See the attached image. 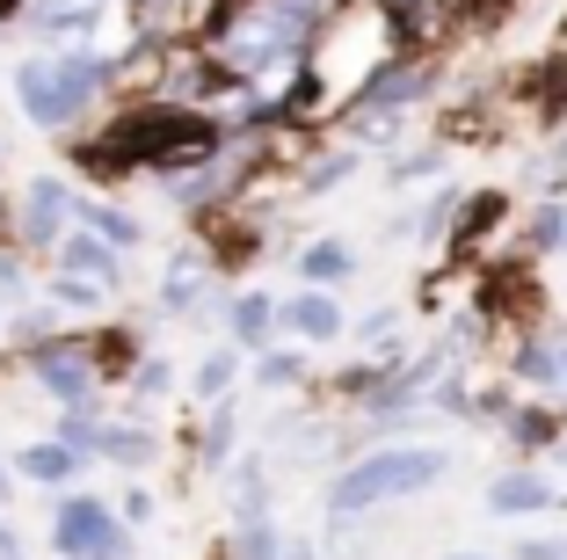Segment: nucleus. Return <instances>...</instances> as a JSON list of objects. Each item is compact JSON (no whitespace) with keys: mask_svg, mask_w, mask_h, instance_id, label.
Returning a JSON list of instances; mask_svg holds the SVG:
<instances>
[{"mask_svg":"<svg viewBox=\"0 0 567 560\" xmlns=\"http://www.w3.org/2000/svg\"><path fill=\"white\" fill-rule=\"evenodd\" d=\"M560 386H567V343H560Z\"/></svg>","mask_w":567,"mask_h":560,"instance_id":"obj_40","label":"nucleus"},{"mask_svg":"<svg viewBox=\"0 0 567 560\" xmlns=\"http://www.w3.org/2000/svg\"><path fill=\"white\" fill-rule=\"evenodd\" d=\"M444 474H451L444 445H393V451H371V459H350L328 488V517H364V510H379V502L436 488Z\"/></svg>","mask_w":567,"mask_h":560,"instance_id":"obj_3","label":"nucleus"},{"mask_svg":"<svg viewBox=\"0 0 567 560\" xmlns=\"http://www.w3.org/2000/svg\"><path fill=\"white\" fill-rule=\"evenodd\" d=\"M444 560H487V553H444Z\"/></svg>","mask_w":567,"mask_h":560,"instance_id":"obj_39","label":"nucleus"},{"mask_svg":"<svg viewBox=\"0 0 567 560\" xmlns=\"http://www.w3.org/2000/svg\"><path fill=\"white\" fill-rule=\"evenodd\" d=\"M240 8H262V0H212V22H226V16H240Z\"/></svg>","mask_w":567,"mask_h":560,"instance_id":"obj_37","label":"nucleus"},{"mask_svg":"<svg viewBox=\"0 0 567 560\" xmlns=\"http://www.w3.org/2000/svg\"><path fill=\"white\" fill-rule=\"evenodd\" d=\"M30 371H37V386H44L51 400H66V408H81V400L102 386L95 379V343H87V335H51V343H37Z\"/></svg>","mask_w":567,"mask_h":560,"instance_id":"obj_4","label":"nucleus"},{"mask_svg":"<svg viewBox=\"0 0 567 560\" xmlns=\"http://www.w3.org/2000/svg\"><path fill=\"white\" fill-rule=\"evenodd\" d=\"M212 277H218L212 255L175 247V255H167V269H161V306H167V314H204V306H212Z\"/></svg>","mask_w":567,"mask_h":560,"instance_id":"obj_7","label":"nucleus"},{"mask_svg":"<svg viewBox=\"0 0 567 560\" xmlns=\"http://www.w3.org/2000/svg\"><path fill=\"white\" fill-rule=\"evenodd\" d=\"M22 22H30L44 44L59 51H81L102 37V22H110V0H22Z\"/></svg>","mask_w":567,"mask_h":560,"instance_id":"obj_5","label":"nucleus"},{"mask_svg":"<svg viewBox=\"0 0 567 560\" xmlns=\"http://www.w3.org/2000/svg\"><path fill=\"white\" fill-rule=\"evenodd\" d=\"M73 218H81L87 233H102V241H110V247H138V241H146V226H138L132 212H117V204H102V197L73 204Z\"/></svg>","mask_w":567,"mask_h":560,"instance_id":"obj_16","label":"nucleus"},{"mask_svg":"<svg viewBox=\"0 0 567 560\" xmlns=\"http://www.w3.org/2000/svg\"><path fill=\"white\" fill-rule=\"evenodd\" d=\"M277 560H320V553H313V546H306V539H291V531H284V546H277Z\"/></svg>","mask_w":567,"mask_h":560,"instance_id":"obj_35","label":"nucleus"},{"mask_svg":"<svg viewBox=\"0 0 567 560\" xmlns=\"http://www.w3.org/2000/svg\"><path fill=\"white\" fill-rule=\"evenodd\" d=\"M277 314H284V328L299 335V343H342V328H350V320H342V306H334L320 284H306L299 298H284Z\"/></svg>","mask_w":567,"mask_h":560,"instance_id":"obj_9","label":"nucleus"},{"mask_svg":"<svg viewBox=\"0 0 567 560\" xmlns=\"http://www.w3.org/2000/svg\"><path fill=\"white\" fill-rule=\"evenodd\" d=\"M546 247H567V204H546L532 218V255H546Z\"/></svg>","mask_w":567,"mask_h":560,"instance_id":"obj_27","label":"nucleus"},{"mask_svg":"<svg viewBox=\"0 0 567 560\" xmlns=\"http://www.w3.org/2000/svg\"><path fill=\"white\" fill-rule=\"evenodd\" d=\"M44 298H59V306H73V314H95V306H110V284H95V277H73V269H51Z\"/></svg>","mask_w":567,"mask_h":560,"instance_id":"obj_21","label":"nucleus"},{"mask_svg":"<svg viewBox=\"0 0 567 560\" xmlns=\"http://www.w3.org/2000/svg\"><path fill=\"white\" fill-rule=\"evenodd\" d=\"M95 343V379H124L138 364V335L132 328H110V335H87Z\"/></svg>","mask_w":567,"mask_h":560,"instance_id":"obj_22","label":"nucleus"},{"mask_svg":"<svg viewBox=\"0 0 567 560\" xmlns=\"http://www.w3.org/2000/svg\"><path fill=\"white\" fill-rule=\"evenodd\" d=\"M102 88H110V59H95V51H51V59L16 67V102L37 132H73Z\"/></svg>","mask_w":567,"mask_h":560,"instance_id":"obj_2","label":"nucleus"},{"mask_svg":"<svg viewBox=\"0 0 567 560\" xmlns=\"http://www.w3.org/2000/svg\"><path fill=\"white\" fill-rule=\"evenodd\" d=\"M553 502H560V488L538 480V474H502L495 488H487V510L495 517H532V510H553Z\"/></svg>","mask_w":567,"mask_h":560,"instance_id":"obj_12","label":"nucleus"},{"mask_svg":"<svg viewBox=\"0 0 567 560\" xmlns=\"http://www.w3.org/2000/svg\"><path fill=\"white\" fill-rule=\"evenodd\" d=\"M0 560H22V539H16V525L0 517Z\"/></svg>","mask_w":567,"mask_h":560,"instance_id":"obj_36","label":"nucleus"},{"mask_svg":"<svg viewBox=\"0 0 567 560\" xmlns=\"http://www.w3.org/2000/svg\"><path fill=\"white\" fill-rule=\"evenodd\" d=\"M401 59V37H393V0H350V8H328L306 44V73H320L328 95H364L385 67Z\"/></svg>","mask_w":567,"mask_h":560,"instance_id":"obj_1","label":"nucleus"},{"mask_svg":"<svg viewBox=\"0 0 567 560\" xmlns=\"http://www.w3.org/2000/svg\"><path fill=\"white\" fill-rule=\"evenodd\" d=\"M546 190H567V139L553 146V167H546Z\"/></svg>","mask_w":567,"mask_h":560,"instance_id":"obj_34","label":"nucleus"},{"mask_svg":"<svg viewBox=\"0 0 567 560\" xmlns=\"http://www.w3.org/2000/svg\"><path fill=\"white\" fill-rule=\"evenodd\" d=\"M509 371L532 386H560V343H538V335H524L517 349H509Z\"/></svg>","mask_w":567,"mask_h":560,"instance_id":"obj_19","label":"nucleus"},{"mask_svg":"<svg viewBox=\"0 0 567 560\" xmlns=\"http://www.w3.org/2000/svg\"><path fill=\"white\" fill-rule=\"evenodd\" d=\"M51 269L95 277V284H110V292L124 284V255L102 241V233H87V226H66V233H59V247H51Z\"/></svg>","mask_w":567,"mask_h":560,"instance_id":"obj_8","label":"nucleus"},{"mask_svg":"<svg viewBox=\"0 0 567 560\" xmlns=\"http://www.w3.org/2000/svg\"><path fill=\"white\" fill-rule=\"evenodd\" d=\"M350 269H357L350 241H313V247L299 255V277H306V284H320V292H328V284H342Z\"/></svg>","mask_w":567,"mask_h":560,"instance_id":"obj_18","label":"nucleus"},{"mask_svg":"<svg viewBox=\"0 0 567 560\" xmlns=\"http://www.w3.org/2000/svg\"><path fill=\"white\" fill-rule=\"evenodd\" d=\"M0 328H8V314H0Z\"/></svg>","mask_w":567,"mask_h":560,"instance_id":"obj_41","label":"nucleus"},{"mask_svg":"<svg viewBox=\"0 0 567 560\" xmlns=\"http://www.w3.org/2000/svg\"><path fill=\"white\" fill-rule=\"evenodd\" d=\"M262 517H269V466L240 459L234 466V525H262Z\"/></svg>","mask_w":567,"mask_h":560,"instance_id":"obj_17","label":"nucleus"},{"mask_svg":"<svg viewBox=\"0 0 567 560\" xmlns=\"http://www.w3.org/2000/svg\"><path fill=\"white\" fill-rule=\"evenodd\" d=\"M87 560H138V539L124 517H102V531L87 539Z\"/></svg>","mask_w":567,"mask_h":560,"instance_id":"obj_25","label":"nucleus"},{"mask_svg":"<svg viewBox=\"0 0 567 560\" xmlns=\"http://www.w3.org/2000/svg\"><path fill=\"white\" fill-rule=\"evenodd\" d=\"M234 437H240V415H234V394H226V400H212V415H204V474L226 466Z\"/></svg>","mask_w":567,"mask_h":560,"instance_id":"obj_20","label":"nucleus"},{"mask_svg":"<svg viewBox=\"0 0 567 560\" xmlns=\"http://www.w3.org/2000/svg\"><path fill=\"white\" fill-rule=\"evenodd\" d=\"M66 226H73V190L59 175H37L30 190H22V212H16L22 247H30V255H51Z\"/></svg>","mask_w":567,"mask_h":560,"instance_id":"obj_6","label":"nucleus"},{"mask_svg":"<svg viewBox=\"0 0 567 560\" xmlns=\"http://www.w3.org/2000/svg\"><path fill=\"white\" fill-rule=\"evenodd\" d=\"M16 474H22V480H44V488H59V480L81 474V451H73L66 437H51V445H22V451H16Z\"/></svg>","mask_w":567,"mask_h":560,"instance_id":"obj_14","label":"nucleus"},{"mask_svg":"<svg viewBox=\"0 0 567 560\" xmlns=\"http://www.w3.org/2000/svg\"><path fill=\"white\" fill-rule=\"evenodd\" d=\"M153 510H161V502H153L146 488H124V525H146Z\"/></svg>","mask_w":567,"mask_h":560,"instance_id":"obj_32","label":"nucleus"},{"mask_svg":"<svg viewBox=\"0 0 567 560\" xmlns=\"http://www.w3.org/2000/svg\"><path fill=\"white\" fill-rule=\"evenodd\" d=\"M502 218H509V197H502V190H473V197L458 204V218H451L444 247H451V255H473V247H481Z\"/></svg>","mask_w":567,"mask_h":560,"instance_id":"obj_10","label":"nucleus"},{"mask_svg":"<svg viewBox=\"0 0 567 560\" xmlns=\"http://www.w3.org/2000/svg\"><path fill=\"white\" fill-rule=\"evenodd\" d=\"M234 379H240V349H234V343L212 349V357L197 364V394H204V400H226V394H234Z\"/></svg>","mask_w":567,"mask_h":560,"instance_id":"obj_24","label":"nucleus"},{"mask_svg":"<svg viewBox=\"0 0 567 560\" xmlns=\"http://www.w3.org/2000/svg\"><path fill=\"white\" fill-rule=\"evenodd\" d=\"M444 167V146H430V153H408V161H393V190L401 182H422V175H436Z\"/></svg>","mask_w":567,"mask_h":560,"instance_id":"obj_29","label":"nucleus"},{"mask_svg":"<svg viewBox=\"0 0 567 560\" xmlns=\"http://www.w3.org/2000/svg\"><path fill=\"white\" fill-rule=\"evenodd\" d=\"M350 167H357V153H328V161L306 167V190L320 197V190H334V182H350Z\"/></svg>","mask_w":567,"mask_h":560,"instance_id":"obj_28","label":"nucleus"},{"mask_svg":"<svg viewBox=\"0 0 567 560\" xmlns=\"http://www.w3.org/2000/svg\"><path fill=\"white\" fill-rule=\"evenodd\" d=\"M306 379V349H262V364H255V386L262 394H284V386Z\"/></svg>","mask_w":567,"mask_h":560,"instance_id":"obj_23","label":"nucleus"},{"mask_svg":"<svg viewBox=\"0 0 567 560\" xmlns=\"http://www.w3.org/2000/svg\"><path fill=\"white\" fill-rule=\"evenodd\" d=\"M132 386H138V400H153V394H167V364H161V357H138V371H132Z\"/></svg>","mask_w":567,"mask_h":560,"instance_id":"obj_30","label":"nucleus"},{"mask_svg":"<svg viewBox=\"0 0 567 560\" xmlns=\"http://www.w3.org/2000/svg\"><path fill=\"white\" fill-rule=\"evenodd\" d=\"M269 335H277V298H262V292L234 298V314H226V343H234V349H269Z\"/></svg>","mask_w":567,"mask_h":560,"instance_id":"obj_13","label":"nucleus"},{"mask_svg":"<svg viewBox=\"0 0 567 560\" xmlns=\"http://www.w3.org/2000/svg\"><path fill=\"white\" fill-rule=\"evenodd\" d=\"M95 451L110 466H153V459H161V437H153V429H132V422H110L95 437Z\"/></svg>","mask_w":567,"mask_h":560,"instance_id":"obj_15","label":"nucleus"},{"mask_svg":"<svg viewBox=\"0 0 567 560\" xmlns=\"http://www.w3.org/2000/svg\"><path fill=\"white\" fill-rule=\"evenodd\" d=\"M393 328H401V314L385 306V314H371V320H364V343H385V335H393Z\"/></svg>","mask_w":567,"mask_h":560,"instance_id":"obj_33","label":"nucleus"},{"mask_svg":"<svg viewBox=\"0 0 567 560\" xmlns=\"http://www.w3.org/2000/svg\"><path fill=\"white\" fill-rule=\"evenodd\" d=\"M22 292H30V277H22L16 247H0V298H22Z\"/></svg>","mask_w":567,"mask_h":560,"instance_id":"obj_31","label":"nucleus"},{"mask_svg":"<svg viewBox=\"0 0 567 560\" xmlns=\"http://www.w3.org/2000/svg\"><path fill=\"white\" fill-rule=\"evenodd\" d=\"M8 488H16V480H8V466H0V502H8Z\"/></svg>","mask_w":567,"mask_h":560,"instance_id":"obj_38","label":"nucleus"},{"mask_svg":"<svg viewBox=\"0 0 567 560\" xmlns=\"http://www.w3.org/2000/svg\"><path fill=\"white\" fill-rule=\"evenodd\" d=\"M102 517H110V502H95V495H66L59 517H51V546H59L66 560H87V539L102 531Z\"/></svg>","mask_w":567,"mask_h":560,"instance_id":"obj_11","label":"nucleus"},{"mask_svg":"<svg viewBox=\"0 0 567 560\" xmlns=\"http://www.w3.org/2000/svg\"><path fill=\"white\" fill-rule=\"evenodd\" d=\"M509 437H517L524 451H538V445H553V437H560V415H546V408H517V415H509Z\"/></svg>","mask_w":567,"mask_h":560,"instance_id":"obj_26","label":"nucleus"}]
</instances>
